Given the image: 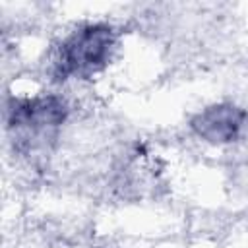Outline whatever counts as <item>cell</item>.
<instances>
[{
  "mask_svg": "<svg viewBox=\"0 0 248 248\" xmlns=\"http://www.w3.org/2000/svg\"><path fill=\"white\" fill-rule=\"evenodd\" d=\"M114 45L116 33L108 23L81 25L62 41L54 62V76L68 79L99 72L108 62Z\"/></svg>",
  "mask_w": 248,
  "mask_h": 248,
  "instance_id": "cell-1",
  "label": "cell"
},
{
  "mask_svg": "<svg viewBox=\"0 0 248 248\" xmlns=\"http://www.w3.org/2000/svg\"><path fill=\"white\" fill-rule=\"evenodd\" d=\"M68 116V105L56 95H37L14 99L8 108L10 128L23 132L25 138H35L58 128Z\"/></svg>",
  "mask_w": 248,
  "mask_h": 248,
  "instance_id": "cell-2",
  "label": "cell"
},
{
  "mask_svg": "<svg viewBox=\"0 0 248 248\" xmlns=\"http://www.w3.org/2000/svg\"><path fill=\"white\" fill-rule=\"evenodd\" d=\"M246 116H248L246 110H242L240 107L232 103H219L200 110L192 118L190 126L194 134L203 141L213 145H223L234 141L240 136Z\"/></svg>",
  "mask_w": 248,
  "mask_h": 248,
  "instance_id": "cell-3",
  "label": "cell"
}]
</instances>
